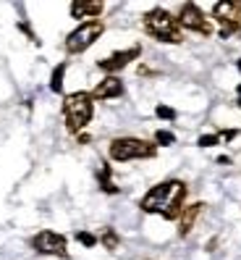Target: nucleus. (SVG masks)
<instances>
[{
    "mask_svg": "<svg viewBox=\"0 0 241 260\" xmlns=\"http://www.w3.org/2000/svg\"><path fill=\"white\" fill-rule=\"evenodd\" d=\"M186 200V184L181 179H165L152 189H147V194L139 200L142 213H157L165 221H176L184 210Z\"/></svg>",
    "mask_w": 241,
    "mask_h": 260,
    "instance_id": "f257e3e1",
    "label": "nucleus"
},
{
    "mask_svg": "<svg viewBox=\"0 0 241 260\" xmlns=\"http://www.w3.org/2000/svg\"><path fill=\"white\" fill-rule=\"evenodd\" d=\"M144 32L157 40V42H165V45H178V42H184V32H181V26L176 21L173 13H168L165 8H152V11H147L144 13Z\"/></svg>",
    "mask_w": 241,
    "mask_h": 260,
    "instance_id": "f03ea898",
    "label": "nucleus"
},
{
    "mask_svg": "<svg viewBox=\"0 0 241 260\" xmlns=\"http://www.w3.org/2000/svg\"><path fill=\"white\" fill-rule=\"evenodd\" d=\"M95 116V100L92 92H71L63 98V118H66V129L71 134H82V129H87V124Z\"/></svg>",
    "mask_w": 241,
    "mask_h": 260,
    "instance_id": "7ed1b4c3",
    "label": "nucleus"
},
{
    "mask_svg": "<svg viewBox=\"0 0 241 260\" xmlns=\"http://www.w3.org/2000/svg\"><path fill=\"white\" fill-rule=\"evenodd\" d=\"M110 158L115 163H129V160H147L157 155V145L139 140V137H115L108 147Z\"/></svg>",
    "mask_w": 241,
    "mask_h": 260,
    "instance_id": "20e7f679",
    "label": "nucleus"
},
{
    "mask_svg": "<svg viewBox=\"0 0 241 260\" xmlns=\"http://www.w3.org/2000/svg\"><path fill=\"white\" fill-rule=\"evenodd\" d=\"M213 19L218 21V35L223 40L241 35V3H236V0H220V3H215Z\"/></svg>",
    "mask_w": 241,
    "mask_h": 260,
    "instance_id": "39448f33",
    "label": "nucleus"
},
{
    "mask_svg": "<svg viewBox=\"0 0 241 260\" xmlns=\"http://www.w3.org/2000/svg\"><path fill=\"white\" fill-rule=\"evenodd\" d=\"M102 32H105V24L97 19V21H84V24H79L73 32L66 37V53L68 55H79V53H84L87 48H92V45L102 37Z\"/></svg>",
    "mask_w": 241,
    "mask_h": 260,
    "instance_id": "423d86ee",
    "label": "nucleus"
},
{
    "mask_svg": "<svg viewBox=\"0 0 241 260\" xmlns=\"http://www.w3.org/2000/svg\"><path fill=\"white\" fill-rule=\"evenodd\" d=\"M176 21H178L181 29H186V32L202 35V37L213 35V24H210V19L202 13V8H199L197 3H184V6H181Z\"/></svg>",
    "mask_w": 241,
    "mask_h": 260,
    "instance_id": "0eeeda50",
    "label": "nucleus"
},
{
    "mask_svg": "<svg viewBox=\"0 0 241 260\" xmlns=\"http://www.w3.org/2000/svg\"><path fill=\"white\" fill-rule=\"evenodd\" d=\"M32 250L39 252V255H53V257H68V239L58 232H50V229H45V232H37L32 237Z\"/></svg>",
    "mask_w": 241,
    "mask_h": 260,
    "instance_id": "6e6552de",
    "label": "nucleus"
},
{
    "mask_svg": "<svg viewBox=\"0 0 241 260\" xmlns=\"http://www.w3.org/2000/svg\"><path fill=\"white\" fill-rule=\"evenodd\" d=\"M139 55H142V48H139V45H134V48L118 50V53H113V55H108V58L97 60V69H102L108 76H115L120 69H126L131 60H137Z\"/></svg>",
    "mask_w": 241,
    "mask_h": 260,
    "instance_id": "1a4fd4ad",
    "label": "nucleus"
},
{
    "mask_svg": "<svg viewBox=\"0 0 241 260\" xmlns=\"http://www.w3.org/2000/svg\"><path fill=\"white\" fill-rule=\"evenodd\" d=\"M124 92H126V87L118 76H105V79L92 89V100H113V98H120Z\"/></svg>",
    "mask_w": 241,
    "mask_h": 260,
    "instance_id": "9d476101",
    "label": "nucleus"
},
{
    "mask_svg": "<svg viewBox=\"0 0 241 260\" xmlns=\"http://www.w3.org/2000/svg\"><path fill=\"white\" fill-rule=\"evenodd\" d=\"M102 11H105V3H100V0H76V3H71V16L73 19L97 21V16Z\"/></svg>",
    "mask_w": 241,
    "mask_h": 260,
    "instance_id": "9b49d317",
    "label": "nucleus"
},
{
    "mask_svg": "<svg viewBox=\"0 0 241 260\" xmlns=\"http://www.w3.org/2000/svg\"><path fill=\"white\" fill-rule=\"evenodd\" d=\"M205 210V203H191V205H184V210H181L178 216V237H189L194 223H197L199 213Z\"/></svg>",
    "mask_w": 241,
    "mask_h": 260,
    "instance_id": "f8f14e48",
    "label": "nucleus"
},
{
    "mask_svg": "<svg viewBox=\"0 0 241 260\" xmlns=\"http://www.w3.org/2000/svg\"><path fill=\"white\" fill-rule=\"evenodd\" d=\"M97 181H100V189H102V192L118 194V187L113 184V179H110V166H102V168H100V171H97Z\"/></svg>",
    "mask_w": 241,
    "mask_h": 260,
    "instance_id": "ddd939ff",
    "label": "nucleus"
},
{
    "mask_svg": "<svg viewBox=\"0 0 241 260\" xmlns=\"http://www.w3.org/2000/svg\"><path fill=\"white\" fill-rule=\"evenodd\" d=\"M66 63H58L53 69V76H50V89L53 92H63V76H66Z\"/></svg>",
    "mask_w": 241,
    "mask_h": 260,
    "instance_id": "4468645a",
    "label": "nucleus"
},
{
    "mask_svg": "<svg viewBox=\"0 0 241 260\" xmlns=\"http://www.w3.org/2000/svg\"><path fill=\"white\" fill-rule=\"evenodd\" d=\"M102 244H105V250H118L120 237H118L115 229H105V232H102Z\"/></svg>",
    "mask_w": 241,
    "mask_h": 260,
    "instance_id": "2eb2a0df",
    "label": "nucleus"
},
{
    "mask_svg": "<svg viewBox=\"0 0 241 260\" xmlns=\"http://www.w3.org/2000/svg\"><path fill=\"white\" fill-rule=\"evenodd\" d=\"M155 142H157V145H173V142H176V137H173L171 132L160 129V132H155Z\"/></svg>",
    "mask_w": 241,
    "mask_h": 260,
    "instance_id": "dca6fc26",
    "label": "nucleus"
},
{
    "mask_svg": "<svg viewBox=\"0 0 241 260\" xmlns=\"http://www.w3.org/2000/svg\"><path fill=\"white\" fill-rule=\"evenodd\" d=\"M76 239L84 244V247H95V244H97V237L89 234V232H76Z\"/></svg>",
    "mask_w": 241,
    "mask_h": 260,
    "instance_id": "f3484780",
    "label": "nucleus"
},
{
    "mask_svg": "<svg viewBox=\"0 0 241 260\" xmlns=\"http://www.w3.org/2000/svg\"><path fill=\"white\" fill-rule=\"evenodd\" d=\"M218 142H220V134H205V137H199V147H213Z\"/></svg>",
    "mask_w": 241,
    "mask_h": 260,
    "instance_id": "a211bd4d",
    "label": "nucleus"
},
{
    "mask_svg": "<svg viewBox=\"0 0 241 260\" xmlns=\"http://www.w3.org/2000/svg\"><path fill=\"white\" fill-rule=\"evenodd\" d=\"M160 118H165V121H173L176 118V111L173 108H168V105H157V111H155Z\"/></svg>",
    "mask_w": 241,
    "mask_h": 260,
    "instance_id": "6ab92c4d",
    "label": "nucleus"
},
{
    "mask_svg": "<svg viewBox=\"0 0 241 260\" xmlns=\"http://www.w3.org/2000/svg\"><path fill=\"white\" fill-rule=\"evenodd\" d=\"M236 100H238V108H241V84L236 87Z\"/></svg>",
    "mask_w": 241,
    "mask_h": 260,
    "instance_id": "aec40b11",
    "label": "nucleus"
},
{
    "mask_svg": "<svg viewBox=\"0 0 241 260\" xmlns=\"http://www.w3.org/2000/svg\"><path fill=\"white\" fill-rule=\"evenodd\" d=\"M238 69H241V60H238Z\"/></svg>",
    "mask_w": 241,
    "mask_h": 260,
    "instance_id": "412c9836",
    "label": "nucleus"
}]
</instances>
